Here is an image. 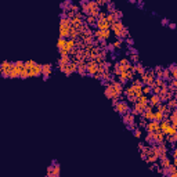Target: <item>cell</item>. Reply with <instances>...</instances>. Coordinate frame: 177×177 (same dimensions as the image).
<instances>
[{"mask_svg":"<svg viewBox=\"0 0 177 177\" xmlns=\"http://www.w3.org/2000/svg\"><path fill=\"white\" fill-rule=\"evenodd\" d=\"M86 65H87V73L91 76H95L97 72H98V68H100V64L97 62L95 60H87L86 61Z\"/></svg>","mask_w":177,"mask_h":177,"instance_id":"2","label":"cell"},{"mask_svg":"<svg viewBox=\"0 0 177 177\" xmlns=\"http://www.w3.org/2000/svg\"><path fill=\"white\" fill-rule=\"evenodd\" d=\"M71 28H72V26H62V25H60V38H67V39H68Z\"/></svg>","mask_w":177,"mask_h":177,"instance_id":"13","label":"cell"},{"mask_svg":"<svg viewBox=\"0 0 177 177\" xmlns=\"http://www.w3.org/2000/svg\"><path fill=\"white\" fill-rule=\"evenodd\" d=\"M42 73H43V65H40V64H35L29 69V78H38Z\"/></svg>","mask_w":177,"mask_h":177,"instance_id":"7","label":"cell"},{"mask_svg":"<svg viewBox=\"0 0 177 177\" xmlns=\"http://www.w3.org/2000/svg\"><path fill=\"white\" fill-rule=\"evenodd\" d=\"M123 42H125L123 39H119V40H116V42H115V43H112V44H114L115 49H120V47H122V43H123Z\"/></svg>","mask_w":177,"mask_h":177,"instance_id":"30","label":"cell"},{"mask_svg":"<svg viewBox=\"0 0 177 177\" xmlns=\"http://www.w3.org/2000/svg\"><path fill=\"white\" fill-rule=\"evenodd\" d=\"M162 25H169V21L167 19H162Z\"/></svg>","mask_w":177,"mask_h":177,"instance_id":"39","label":"cell"},{"mask_svg":"<svg viewBox=\"0 0 177 177\" xmlns=\"http://www.w3.org/2000/svg\"><path fill=\"white\" fill-rule=\"evenodd\" d=\"M156 130H159L158 120H150V122H147V126H145L147 133H152V132H156Z\"/></svg>","mask_w":177,"mask_h":177,"instance_id":"9","label":"cell"},{"mask_svg":"<svg viewBox=\"0 0 177 177\" xmlns=\"http://www.w3.org/2000/svg\"><path fill=\"white\" fill-rule=\"evenodd\" d=\"M134 137H137V139H139V137H141V130H140V129H134Z\"/></svg>","mask_w":177,"mask_h":177,"instance_id":"35","label":"cell"},{"mask_svg":"<svg viewBox=\"0 0 177 177\" xmlns=\"http://www.w3.org/2000/svg\"><path fill=\"white\" fill-rule=\"evenodd\" d=\"M51 73H53V65H51V64H44L43 65V73H42L44 80H47V79L51 76Z\"/></svg>","mask_w":177,"mask_h":177,"instance_id":"10","label":"cell"},{"mask_svg":"<svg viewBox=\"0 0 177 177\" xmlns=\"http://www.w3.org/2000/svg\"><path fill=\"white\" fill-rule=\"evenodd\" d=\"M170 125H173V126L177 127V119H170Z\"/></svg>","mask_w":177,"mask_h":177,"instance_id":"37","label":"cell"},{"mask_svg":"<svg viewBox=\"0 0 177 177\" xmlns=\"http://www.w3.org/2000/svg\"><path fill=\"white\" fill-rule=\"evenodd\" d=\"M67 40H68L67 38H60V39H58V42H57L58 50H61V49H65V46H67Z\"/></svg>","mask_w":177,"mask_h":177,"instance_id":"20","label":"cell"},{"mask_svg":"<svg viewBox=\"0 0 177 177\" xmlns=\"http://www.w3.org/2000/svg\"><path fill=\"white\" fill-rule=\"evenodd\" d=\"M86 22L89 25H95L97 24V17H94V15H86Z\"/></svg>","mask_w":177,"mask_h":177,"instance_id":"21","label":"cell"},{"mask_svg":"<svg viewBox=\"0 0 177 177\" xmlns=\"http://www.w3.org/2000/svg\"><path fill=\"white\" fill-rule=\"evenodd\" d=\"M114 107H115V109H116V111H118L120 115H125V114H127V112H130L129 104H127L125 100H122V101H118L114 105Z\"/></svg>","mask_w":177,"mask_h":177,"instance_id":"5","label":"cell"},{"mask_svg":"<svg viewBox=\"0 0 177 177\" xmlns=\"http://www.w3.org/2000/svg\"><path fill=\"white\" fill-rule=\"evenodd\" d=\"M165 134H166V136H173V134H177V127L173 126V125H170V126L166 129Z\"/></svg>","mask_w":177,"mask_h":177,"instance_id":"18","label":"cell"},{"mask_svg":"<svg viewBox=\"0 0 177 177\" xmlns=\"http://www.w3.org/2000/svg\"><path fill=\"white\" fill-rule=\"evenodd\" d=\"M125 28H126V26L122 24V21H120V19H116L115 22L111 24V31L114 32V35L116 36V38H120V33H122V31H123Z\"/></svg>","mask_w":177,"mask_h":177,"instance_id":"3","label":"cell"},{"mask_svg":"<svg viewBox=\"0 0 177 177\" xmlns=\"http://www.w3.org/2000/svg\"><path fill=\"white\" fill-rule=\"evenodd\" d=\"M71 62V58H69V54H67V56H61V58L58 60V67L60 65H67V64Z\"/></svg>","mask_w":177,"mask_h":177,"instance_id":"16","label":"cell"},{"mask_svg":"<svg viewBox=\"0 0 177 177\" xmlns=\"http://www.w3.org/2000/svg\"><path fill=\"white\" fill-rule=\"evenodd\" d=\"M14 67H15V62H13V61H3L1 62V68H0L3 78H6V79L10 78V71L13 69Z\"/></svg>","mask_w":177,"mask_h":177,"instance_id":"1","label":"cell"},{"mask_svg":"<svg viewBox=\"0 0 177 177\" xmlns=\"http://www.w3.org/2000/svg\"><path fill=\"white\" fill-rule=\"evenodd\" d=\"M97 29H111V22L107 18H97Z\"/></svg>","mask_w":177,"mask_h":177,"instance_id":"8","label":"cell"},{"mask_svg":"<svg viewBox=\"0 0 177 177\" xmlns=\"http://www.w3.org/2000/svg\"><path fill=\"white\" fill-rule=\"evenodd\" d=\"M15 67H18V68H24V67H25V61H15Z\"/></svg>","mask_w":177,"mask_h":177,"instance_id":"34","label":"cell"},{"mask_svg":"<svg viewBox=\"0 0 177 177\" xmlns=\"http://www.w3.org/2000/svg\"><path fill=\"white\" fill-rule=\"evenodd\" d=\"M35 61H32V60H29V61H25V68H28V69H31L32 67L35 65Z\"/></svg>","mask_w":177,"mask_h":177,"instance_id":"31","label":"cell"},{"mask_svg":"<svg viewBox=\"0 0 177 177\" xmlns=\"http://www.w3.org/2000/svg\"><path fill=\"white\" fill-rule=\"evenodd\" d=\"M26 78H29V69L24 67L21 71V79H26Z\"/></svg>","mask_w":177,"mask_h":177,"instance_id":"25","label":"cell"},{"mask_svg":"<svg viewBox=\"0 0 177 177\" xmlns=\"http://www.w3.org/2000/svg\"><path fill=\"white\" fill-rule=\"evenodd\" d=\"M95 1H97V4H98V6H105V4L109 3V0H95Z\"/></svg>","mask_w":177,"mask_h":177,"instance_id":"32","label":"cell"},{"mask_svg":"<svg viewBox=\"0 0 177 177\" xmlns=\"http://www.w3.org/2000/svg\"><path fill=\"white\" fill-rule=\"evenodd\" d=\"M125 42H126V43H129V46H132V44L134 43V42H133V39H130V38H126V39H125Z\"/></svg>","mask_w":177,"mask_h":177,"instance_id":"36","label":"cell"},{"mask_svg":"<svg viewBox=\"0 0 177 177\" xmlns=\"http://www.w3.org/2000/svg\"><path fill=\"white\" fill-rule=\"evenodd\" d=\"M143 94H145V95L152 94V89H151V86H148V84H144V87H143Z\"/></svg>","mask_w":177,"mask_h":177,"instance_id":"24","label":"cell"},{"mask_svg":"<svg viewBox=\"0 0 177 177\" xmlns=\"http://www.w3.org/2000/svg\"><path fill=\"white\" fill-rule=\"evenodd\" d=\"M169 119H177V108L170 111V114H169Z\"/></svg>","mask_w":177,"mask_h":177,"instance_id":"29","label":"cell"},{"mask_svg":"<svg viewBox=\"0 0 177 177\" xmlns=\"http://www.w3.org/2000/svg\"><path fill=\"white\" fill-rule=\"evenodd\" d=\"M165 119V114L162 112V111H159V109H156L155 111V115H154V120H158V122H161V120Z\"/></svg>","mask_w":177,"mask_h":177,"instance_id":"17","label":"cell"},{"mask_svg":"<svg viewBox=\"0 0 177 177\" xmlns=\"http://www.w3.org/2000/svg\"><path fill=\"white\" fill-rule=\"evenodd\" d=\"M166 104L169 105V108H170V109H176V108H177V98H176V97H173V98H170V100H167V101H166Z\"/></svg>","mask_w":177,"mask_h":177,"instance_id":"19","label":"cell"},{"mask_svg":"<svg viewBox=\"0 0 177 177\" xmlns=\"http://www.w3.org/2000/svg\"><path fill=\"white\" fill-rule=\"evenodd\" d=\"M173 158H177V148L173 151Z\"/></svg>","mask_w":177,"mask_h":177,"instance_id":"41","label":"cell"},{"mask_svg":"<svg viewBox=\"0 0 177 177\" xmlns=\"http://www.w3.org/2000/svg\"><path fill=\"white\" fill-rule=\"evenodd\" d=\"M166 143H169V144H174L177 143V134H173V136H166Z\"/></svg>","mask_w":177,"mask_h":177,"instance_id":"23","label":"cell"},{"mask_svg":"<svg viewBox=\"0 0 177 177\" xmlns=\"http://www.w3.org/2000/svg\"><path fill=\"white\" fill-rule=\"evenodd\" d=\"M134 72H136V75H143V73L145 72V68L143 67V64L137 62L134 65Z\"/></svg>","mask_w":177,"mask_h":177,"instance_id":"15","label":"cell"},{"mask_svg":"<svg viewBox=\"0 0 177 177\" xmlns=\"http://www.w3.org/2000/svg\"><path fill=\"white\" fill-rule=\"evenodd\" d=\"M126 38H129V29H127V28H125V29L122 31V33H120V38L119 39H123V40H125Z\"/></svg>","mask_w":177,"mask_h":177,"instance_id":"27","label":"cell"},{"mask_svg":"<svg viewBox=\"0 0 177 177\" xmlns=\"http://www.w3.org/2000/svg\"><path fill=\"white\" fill-rule=\"evenodd\" d=\"M130 61H133L134 64H137L140 61V60H139V56H137V54H134V56H130Z\"/></svg>","mask_w":177,"mask_h":177,"instance_id":"33","label":"cell"},{"mask_svg":"<svg viewBox=\"0 0 177 177\" xmlns=\"http://www.w3.org/2000/svg\"><path fill=\"white\" fill-rule=\"evenodd\" d=\"M141 76V80H143V84H148V86H151L154 80H155V73H154V71H145Z\"/></svg>","mask_w":177,"mask_h":177,"instance_id":"4","label":"cell"},{"mask_svg":"<svg viewBox=\"0 0 177 177\" xmlns=\"http://www.w3.org/2000/svg\"><path fill=\"white\" fill-rule=\"evenodd\" d=\"M21 71H22V68L14 67L13 69L10 71V78H11V79H15V78H21Z\"/></svg>","mask_w":177,"mask_h":177,"instance_id":"14","label":"cell"},{"mask_svg":"<svg viewBox=\"0 0 177 177\" xmlns=\"http://www.w3.org/2000/svg\"><path fill=\"white\" fill-rule=\"evenodd\" d=\"M165 83H166V80L158 76V78H155V80H154V83H152V84H155V86H159V87H162ZM152 84H151V86H152Z\"/></svg>","mask_w":177,"mask_h":177,"instance_id":"22","label":"cell"},{"mask_svg":"<svg viewBox=\"0 0 177 177\" xmlns=\"http://www.w3.org/2000/svg\"><path fill=\"white\" fill-rule=\"evenodd\" d=\"M130 53H132V54H137V50H136V49H133L132 46H130Z\"/></svg>","mask_w":177,"mask_h":177,"instance_id":"38","label":"cell"},{"mask_svg":"<svg viewBox=\"0 0 177 177\" xmlns=\"http://www.w3.org/2000/svg\"><path fill=\"white\" fill-rule=\"evenodd\" d=\"M111 36V29H97L94 32V38L98 40H107Z\"/></svg>","mask_w":177,"mask_h":177,"instance_id":"6","label":"cell"},{"mask_svg":"<svg viewBox=\"0 0 177 177\" xmlns=\"http://www.w3.org/2000/svg\"><path fill=\"white\" fill-rule=\"evenodd\" d=\"M107 19L109 21V22H111V24H112V22H115L116 19H119V18H118V17L115 15V13H109V14L107 15Z\"/></svg>","mask_w":177,"mask_h":177,"instance_id":"26","label":"cell"},{"mask_svg":"<svg viewBox=\"0 0 177 177\" xmlns=\"http://www.w3.org/2000/svg\"><path fill=\"white\" fill-rule=\"evenodd\" d=\"M169 28H170V29H174V28H176V24H173V22L169 24Z\"/></svg>","mask_w":177,"mask_h":177,"instance_id":"40","label":"cell"},{"mask_svg":"<svg viewBox=\"0 0 177 177\" xmlns=\"http://www.w3.org/2000/svg\"><path fill=\"white\" fill-rule=\"evenodd\" d=\"M47 176H54V177H58L60 176V166L56 163V166H50L49 170H47Z\"/></svg>","mask_w":177,"mask_h":177,"instance_id":"12","label":"cell"},{"mask_svg":"<svg viewBox=\"0 0 177 177\" xmlns=\"http://www.w3.org/2000/svg\"><path fill=\"white\" fill-rule=\"evenodd\" d=\"M151 89H152V94H161V87H159V86L152 84Z\"/></svg>","mask_w":177,"mask_h":177,"instance_id":"28","label":"cell"},{"mask_svg":"<svg viewBox=\"0 0 177 177\" xmlns=\"http://www.w3.org/2000/svg\"><path fill=\"white\" fill-rule=\"evenodd\" d=\"M162 102V100H161V95L159 94H151L150 95V104H151L154 108H156Z\"/></svg>","mask_w":177,"mask_h":177,"instance_id":"11","label":"cell"}]
</instances>
